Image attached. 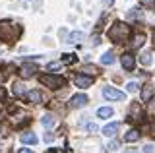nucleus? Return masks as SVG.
I'll list each match as a JSON object with an SVG mask.
<instances>
[{
	"instance_id": "obj_23",
	"label": "nucleus",
	"mask_w": 155,
	"mask_h": 153,
	"mask_svg": "<svg viewBox=\"0 0 155 153\" xmlns=\"http://www.w3.org/2000/svg\"><path fill=\"white\" fill-rule=\"evenodd\" d=\"M21 93H23V85L21 83H14V95H18V97H19Z\"/></svg>"
},
{
	"instance_id": "obj_35",
	"label": "nucleus",
	"mask_w": 155,
	"mask_h": 153,
	"mask_svg": "<svg viewBox=\"0 0 155 153\" xmlns=\"http://www.w3.org/2000/svg\"><path fill=\"white\" fill-rule=\"evenodd\" d=\"M153 134H155V124H153Z\"/></svg>"
},
{
	"instance_id": "obj_36",
	"label": "nucleus",
	"mask_w": 155,
	"mask_h": 153,
	"mask_svg": "<svg viewBox=\"0 0 155 153\" xmlns=\"http://www.w3.org/2000/svg\"><path fill=\"white\" fill-rule=\"evenodd\" d=\"M0 82H2V74H0Z\"/></svg>"
},
{
	"instance_id": "obj_19",
	"label": "nucleus",
	"mask_w": 155,
	"mask_h": 153,
	"mask_svg": "<svg viewBox=\"0 0 155 153\" xmlns=\"http://www.w3.org/2000/svg\"><path fill=\"white\" fill-rule=\"evenodd\" d=\"M101 62H103V64H114V54L113 52H105V54L101 56Z\"/></svg>"
},
{
	"instance_id": "obj_11",
	"label": "nucleus",
	"mask_w": 155,
	"mask_h": 153,
	"mask_svg": "<svg viewBox=\"0 0 155 153\" xmlns=\"http://www.w3.org/2000/svg\"><path fill=\"white\" fill-rule=\"evenodd\" d=\"M27 99H29V103L39 105V103H43V93L39 91V89H33V91L27 93Z\"/></svg>"
},
{
	"instance_id": "obj_8",
	"label": "nucleus",
	"mask_w": 155,
	"mask_h": 153,
	"mask_svg": "<svg viewBox=\"0 0 155 153\" xmlns=\"http://www.w3.org/2000/svg\"><path fill=\"white\" fill-rule=\"evenodd\" d=\"M74 83L78 85V87H89V85L93 83V78L84 76V74H76V76H74Z\"/></svg>"
},
{
	"instance_id": "obj_10",
	"label": "nucleus",
	"mask_w": 155,
	"mask_h": 153,
	"mask_svg": "<svg viewBox=\"0 0 155 153\" xmlns=\"http://www.w3.org/2000/svg\"><path fill=\"white\" fill-rule=\"evenodd\" d=\"M118 128H120V124L118 122H110V124H107V126L103 128V134L107 138H113L116 132H118Z\"/></svg>"
},
{
	"instance_id": "obj_31",
	"label": "nucleus",
	"mask_w": 155,
	"mask_h": 153,
	"mask_svg": "<svg viewBox=\"0 0 155 153\" xmlns=\"http://www.w3.org/2000/svg\"><path fill=\"white\" fill-rule=\"evenodd\" d=\"M4 97H6V89L0 87V101H4Z\"/></svg>"
},
{
	"instance_id": "obj_28",
	"label": "nucleus",
	"mask_w": 155,
	"mask_h": 153,
	"mask_svg": "<svg viewBox=\"0 0 155 153\" xmlns=\"http://www.w3.org/2000/svg\"><path fill=\"white\" fill-rule=\"evenodd\" d=\"M116 147H118V143H116V142H110L109 145H107V149H109V151H114Z\"/></svg>"
},
{
	"instance_id": "obj_12",
	"label": "nucleus",
	"mask_w": 155,
	"mask_h": 153,
	"mask_svg": "<svg viewBox=\"0 0 155 153\" xmlns=\"http://www.w3.org/2000/svg\"><path fill=\"white\" fill-rule=\"evenodd\" d=\"M19 140H21L23 143H31V145H35V143H37V136L33 132H23L21 136H19Z\"/></svg>"
},
{
	"instance_id": "obj_27",
	"label": "nucleus",
	"mask_w": 155,
	"mask_h": 153,
	"mask_svg": "<svg viewBox=\"0 0 155 153\" xmlns=\"http://www.w3.org/2000/svg\"><path fill=\"white\" fill-rule=\"evenodd\" d=\"M134 18H142V12H136V10L128 12V20H134Z\"/></svg>"
},
{
	"instance_id": "obj_29",
	"label": "nucleus",
	"mask_w": 155,
	"mask_h": 153,
	"mask_svg": "<svg viewBox=\"0 0 155 153\" xmlns=\"http://www.w3.org/2000/svg\"><path fill=\"white\" fill-rule=\"evenodd\" d=\"M153 149H155V147L151 145V143H147V145L143 147V153H153Z\"/></svg>"
},
{
	"instance_id": "obj_9",
	"label": "nucleus",
	"mask_w": 155,
	"mask_h": 153,
	"mask_svg": "<svg viewBox=\"0 0 155 153\" xmlns=\"http://www.w3.org/2000/svg\"><path fill=\"white\" fill-rule=\"evenodd\" d=\"M140 116H142V105H140V103H134L132 107H130L128 118H130V120H140Z\"/></svg>"
},
{
	"instance_id": "obj_14",
	"label": "nucleus",
	"mask_w": 155,
	"mask_h": 153,
	"mask_svg": "<svg viewBox=\"0 0 155 153\" xmlns=\"http://www.w3.org/2000/svg\"><path fill=\"white\" fill-rule=\"evenodd\" d=\"M84 37H85V35H84L81 31H74L70 37H68V43H72V45H78V43L84 41Z\"/></svg>"
},
{
	"instance_id": "obj_6",
	"label": "nucleus",
	"mask_w": 155,
	"mask_h": 153,
	"mask_svg": "<svg viewBox=\"0 0 155 153\" xmlns=\"http://www.w3.org/2000/svg\"><path fill=\"white\" fill-rule=\"evenodd\" d=\"M87 101H89V99H87L85 93H78V95H74V97H72L70 107H72V109H81V107H85V105H87Z\"/></svg>"
},
{
	"instance_id": "obj_22",
	"label": "nucleus",
	"mask_w": 155,
	"mask_h": 153,
	"mask_svg": "<svg viewBox=\"0 0 155 153\" xmlns=\"http://www.w3.org/2000/svg\"><path fill=\"white\" fill-rule=\"evenodd\" d=\"M126 91H128V93H136V91H138V83H136V82H128V83H126Z\"/></svg>"
},
{
	"instance_id": "obj_25",
	"label": "nucleus",
	"mask_w": 155,
	"mask_h": 153,
	"mask_svg": "<svg viewBox=\"0 0 155 153\" xmlns=\"http://www.w3.org/2000/svg\"><path fill=\"white\" fill-rule=\"evenodd\" d=\"M74 60V54H62V62H66V64H72Z\"/></svg>"
},
{
	"instance_id": "obj_18",
	"label": "nucleus",
	"mask_w": 155,
	"mask_h": 153,
	"mask_svg": "<svg viewBox=\"0 0 155 153\" xmlns=\"http://www.w3.org/2000/svg\"><path fill=\"white\" fill-rule=\"evenodd\" d=\"M145 43V35H142V33H138V35L134 37V41H132V47L134 49H138V47H142Z\"/></svg>"
},
{
	"instance_id": "obj_32",
	"label": "nucleus",
	"mask_w": 155,
	"mask_h": 153,
	"mask_svg": "<svg viewBox=\"0 0 155 153\" xmlns=\"http://www.w3.org/2000/svg\"><path fill=\"white\" fill-rule=\"evenodd\" d=\"M87 130H89V132H97V126H95V124H87Z\"/></svg>"
},
{
	"instance_id": "obj_13",
	"label": "nucleus",
	"mask_w": 155,
	"mask_h": 153,
	"mask_svg": "<svg viewBox=\"0 0 155 153\" xmlns=\"http://www.w3.org/2000/svg\"><path fill=\"white\" fill-rule=\"evenodd\" d=\"M140 140V132L138 130H128L124 134V142H128V143H132V142H138Z\"/></svg>"
},
{
	"instance_id": "obj_5",
	"label": "nucleus",
	"mask_w": 155,
	"mask_h": 153,
	"mask_svg": "<svg viewBox=\"0 0 155 153\" xmlns=\"http://www.w3.org/2000/svg\"><path fill=\"white\" fill-rule=\"evenodd\" d=\"M120 64H122V68H124V70L132 72V70H134V66H136V56H134V54H130V52H124V54L120 56Z\"/></svg>"
},
{
	"instance_id": "obj_21",
	"label": "nucleus",
	"mask_w": 155,
	"mask_h": 153,
	"mask_svg": "<svg viewBox=\"0 0 155 153\" xmlns=\"http://www.w3.org/2000/svg\"><path fill=\"white\" fill-rule=\"evenodd\" d=\"M140 60H142L143 66H149V64H151V52H143V54L140 56Z\"/></svg>"
},
{
	"instance_id": "obj_34",
	"label": "nucleus",
	"mask_w": 155,
	"mask_h": 153,
	"mask_svg": "<svg viewBox=\"0 0 155 153\" xmlns=\"http://www.w3.org/2000/svg\"><path fill=\"white\" fill-rule=\"evenodd\" d=\"M105 4H113V0H105Z\"/></svg>"
},
{
	"instance_id": "obj_2",
	"label": "nucleus",
	"mask_w": 155,
	"mask_h": 153,
	"mask_svg": "<svg viewBox=\"0 0 155 153\" xmlns=\"http://www.w3.org/2000/svg\"><path fill=\"white\" fill-rule=\"evenodd\" d=\"M19 31H21L19 25H14L10 21H0V41H6V43L16 41Z\"/></svg>"
},
{
	"instance_id": "obj_24",
	"label": "nucleus",
	"mask_w": 155,
	"mask_h": 153,
	"mask_svg": "<svg viewBox=\"0 0 155 153\" xmlns=\"http://www.w3.org/2000/svg\"><path fill=\"white\" fill-rule=\"evenodd\" d=\"M60 68H62V62H52V64L47 66V70H51V72L52 70H60Z\"/></svg>"
},
{
	"instance_id": "obj_3",
	"label": "nucleus",
	"mask_w": 155,
	"mask_h": 153,
	"mask_svg": "<svg viewBox=\"0 0 155 153\" xmlns=\"http://www.w3.org/2000/svg\"><path fill=\"white\" fill-rule=\"evenodd\" d=\"M39 80H41V83L47 85L48 89H60V87H64V85H66V80L64 78H60V76H52V74H43Z\"/></svg>"
},
{
	"instance_id": "obj_30",
	"label": "nucleus",
	"mask_w": 155,
	"mask_h": 153,
	"mask_svg": "<svg viewBox=\"0 0 155 153\" xmlns=\"http://www.w3.org/2000/svg\"><path fill=\"white\" fill-rule=\"evenodd\" d=\"M52 138H54V136H52L51 132H47V134H45V142H52Z\"/></svg>"
},
{
	"instance_id": "obj_1",
	"label": "nucleus",
	"mask_w": 155,
	"mask_h": 153,
	"mask_svg": "<svg viewBox=\"0 0 155 153\" xmlns=\"http://www.w3.org/2000/svg\"><path fill=\"white\" fill-rule=\"evenodd\" d=\"M107 35H109L110 41L122 43V41H126L130 37V25H128V23H122V21H114L113 27L107 31Z\"/></svg>"
},
{
	"instance_id": "obj_7",
	"label": "nucleus",
	"mask_w": 155,
	"mask_h": 153,
	"mask_svg": "<svg viewBox=\"0 0 155 153\" xmlns=\"http://www.w3.org/2000/svg\"><path fill=\"white\" fill-rule=\"evenodd\" d=\"M37 72H39L37 66H35V64H29V62H27V64H23L21 68H19V76H21V78H31V76L37 74Z\"/></svg>"
},
{
	"instance_id": "obj_17",
	"label": "nucleus",
	"mask_w": 155,
	"mask_h": 153,
	"mask_svg": "<svg viewBox=\"0 0 155 153\" xmlns=\"http://www.w3.org/2000/svg\"><path fill=\"white\" fill-rule=\"evenodd\" d=\"M81 72H84V76H89L91 78V74H97V72H99V68H97V66H91V64H87V66H84V68H81Z\"/></svg>"
},
{
	"instance_id": "obj_20",
	"label": "nucleus",
	"mask_w": 155,
	"mask_h": 153,
	"mask_svg": "<svg viewBox=\"0 0 155 153\" xmlns=\"http://www.w3.org/2000/svg\"><path fill=\"white\" fill-rule=\"evenodd\" d=\"M41 122H43V126H45V128H51L52 124H54V118H52L51 114H45V116L41 118Z\"/></svg>"
},
{
	"instance_id": "obj_26",
	"label": "nucleus",
	"mask_w": 155,
	"mask_h": 153,
	"mask_svg": "<svg viewBox=\"0 0 155 153\" xmlns=\"http://www.w3.org/2000/svg\"><path fill=\"white\" fill-rule=\"evenodd\" d=\"M140 4L145 6V8H153L155 6V0H140Z\"/></svg>"
},
{
	"instance_id": "obj_33",
	"label": "nucleus",
	"mask_w": 155,
	"mask_h": 153,
	"mask_svg": "<svg viewBox=\"0 0 155 153\" xmlns=\"http://www.w3.org/2000/svg\"><path fill=\"white\" fill-rule=\"evenodd\" d=\"M18 153H33V151H31V149H25V147H21V149H19Z\"/></svg>"
},
{
	"instance_id": "obj_15",
	"label": "nucleus",
	"mask_w": 155,
	"mask_h": 153,
	"mask_svg": "<svg viewBox=\"0 0 155 153\" xmlns=\"http://www.w3.org/2000/svg\"><path fill=\"white\" fill-rule=\"evenodd\" d=\"M151 95H153V87H151V85H143V89H142V101H145V103H147L149 101V99H151Z\"/></svg>"
},
{
	"instance_id": "obj_4",
	"label": "nucleus",
	"mask_w": 155,
	"mask_h": 153,
	"mask_svg": "<svg viewBox=\"0 0 155 153\" xmlns=\"http://www.w3.org/2000/svg\"><path fill=\"white\" fill-rule=\"evenodd\" d=\"M103 97L109 99V101H122V99H124V93L107 85V87H103Z\"/></svg>"
},
{
	"instance_id": "obj_16",
	"label": "nucleus",
	"mask_w": 155,
	"mask_h": 153,
	"mask_svg": "<svg viewBox=\"0 0 155 153\" xmlns=\"http://www.w3.org/2000/svg\"><path fill=\"white\" fill-rule=\"evenodd\" d=\"M97 114H99L101 118H110V116L114 114V111H113L110 107H101L99 111H97Z\"/></svg>"
}]
</instances>
